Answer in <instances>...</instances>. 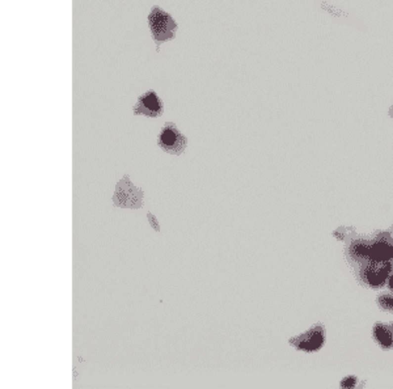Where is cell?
Returning a JSON list of instances; mask_svg holds the SVG:
<instances>
[{
    "instance_id": "6da1fadb",
    "label": "cell",
    "mask_w": 393,
    "mask_h": 389,
    "mask_svg": "<svg viewBox=\"0 0 393 389\" xmlns=\"http://www.w3.org/2000/svg\"><path fill=\"white\" fill-rule=\"evenodd\" d=\"M391 270H392V265L390 262L371 261L370 265L363 270L362 278L371 287H382L383 283L388 278Z\"/></svg>"
},
{
    "instance_id": "7a4b0ae2",
    "label": "cell",
    "mask_w": 393,
    "mask_h": 389,
    "mask_svg": "<svg viewBox=\"0 0 393 389\" xmlns=\"http://www.w3.org/2000/svg\"><path fill=\"white\" fill-rule=\"evenodd\" d=\"M324 341H325L324 330H322V328L317 326V328L309 330L307 334H303L302 337L298 338L295 346L300 350H304V351H316L318 348H321Z\"/></svg>"
},
{
    "instance_id": "3957f363",
    "label": "cell",
    "mask_w": 393,
    "mask_h": 389,
    "mask_svg": "<svg viewBox=\"0 0 393 389\" xmlns=\"http://www.w3.org/2000/svg\"><path fill=\"white\" fill-rule=\"evenodd\" d=\"M370 261L390 262L393 259V244L390 240L380 239L374 245H371Z\"/></svg>"
},
{
    "instance_id": "277c9868",
    "label": "cell",
    "mask_w": 393,
    "mask_h": 389,
    "mask_svg": "<svg viewBox=\"0 0 393 389\" xmlns=\"http://www.w3.org/2000/svg\"><path fill=\"white\" fill-rule=\"evenodd\" d=\"M374 337L378 341V344L383 348H392L393 347V337L392 332H391L387 326L383 324H376L374 328Z\"/></svg>"
},
{
    "instance_id": "5b68a950",
    "label": "cell",
    "mask_w": 393,
    "mask_h": 389,
    "mask_svg": "<svg viewBox=\"0 0 393 389\" xmlns=\"http://www.w3.org/2000/svg\"><path fill=\"white\" fill-rule=\"evenodd\" d=\"M178 139H180V135L177 134L176 131L171 130V129H167V130L163 131V134H161L160 136L161 144H163L167 150L175 148V146L178 144Z\"/></svg>"
},
{
    "instance_id": "8992f818",
    "label": "cell",
    "mask_w": 393,
    "mask_h": 389,
    "mask_svg": "<svg viewBox=\"0 0 393 389\" xmlns=\"http://www.w3.org/2000/svg\"><path fill=\"white\" fill-rule=\"evenodd\" d=\"M371 247L366 243H354L350 248V255L355 259H364L370 257Z\"/></svg>"
},
{
    "instance_id": "52a82bcc",
    "label": "cell",
    "mask_w": 393,
    "mask_h": 389,
    "mask_svg": "<svg viewBox=\"0 0 393 389\" xmlns=\"http://www.w3.org/2000/svg\"><path fill=\"white\" fill-rule=\"evenodd\" d=\"M140 105H142L143 110H144L147 114H156V113L160 110V102L157 101L156 96L152 93L147 94L146 97L142 100Z\"/></svg>"
},
{
    "instance_id": "ba28073f",
    "label": "cell",
    "mask_w": 393,
    "mask_h": 389,
    "mask_svg": "<svg viewBox=\"0 0 393 389\" xmlns=\"http://www.w3.org/2000/svg\"><path fill=\"white\" fill-rule=\"evenodd\" d=\"M378 303L379 307L386 309V311L393 309V295H391V294H384V295L379 296Z\"/></svg>"
},
{
    "instance_id": "9c48e42d",
    "label": "cell",
    "mask_w": 393,
    "mask_h": 389,
    "mask_svg": "<svg viewBox=\"0 0 393 389\" xmlns=\"http://www.w3.org/2000/svg\"><path fill=\"white\" fill-rule=\"evenodd\" d=\"M356 383H358V380H356L355 376H348V378L344 379L341 382V387H344V388H354L356 386Z\"/></svg>"
},
{
    "instance_id": "30bf717a",
    "label": "cell",
    "mask_w": 393,
    "mask_h": 389,
    "mask_svg": "<svg viewBox=\"0 0 393 389\" xmlns=\"http://www.w3.org/2000/svg\"><path fill=\"white\" fill-rule=\"evenodd\" d=\"M388 286H390L391 290H393V275L390 277V281H388Z\"/></svg>"
}]
</instances>
